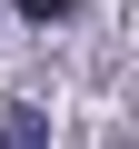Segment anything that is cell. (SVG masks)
Instances as JSON below:
<instances>
[{"label":"cell","instance_id":"1","mask_svg":"<svg viewBox=\"0 0 139 149\" xmlns=\"http://www.w3.org/2000/svg\"><path fill=\"white\" fill-rule=\"evenodd\" d=\"M0 149H50V109H0Z\"/></svg>","mask_w":139,"mask_h":149}]
</instances>
